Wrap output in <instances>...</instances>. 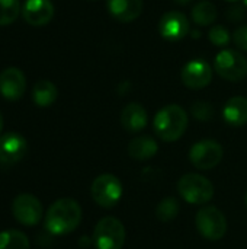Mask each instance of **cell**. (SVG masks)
<instances>
[{"instance_id": "obj_33", "label": "cell", "mask_w": 247, "mask_h": 249, "mask_svg": "<svg viewBox=\"0 0 247 249\" xmlns=\"http://www.w3.org/2000/svg\"><path fill=\"white\" fill-rule=\"evenodd\" d=\"M90 1H95V0H90Z\"/></svg>"}, {"instance_id": "obj_23", "label": "cell", "mask_w": 247, "mask_h": 249, "mask_svg": "<svg viewBox=\"0 0 247 249\" xmlns=\"http://www.w3.org/2000/svg\"><path fill=\"white\" fill-rule=\"evenodd\" d=\"M20 12L19 0H0V26L13 23Z\"/></svg>"}, {"instance_id": "obj_12", "label": "cell", "mask_w": 247, "mask_h": 249, "mask_svg": "<svg viewBox=\"0 0 247 249\" xmlns=\"http://www.w3.org/2000/svg\"><path fill=\"white\" fill-rule=\"evenodd\" d=\"M189 22L188 18L176 10H170L165 13L159 22L160 35L167 41H181L189 34Z\"/></svg>"}, {"instance_id": "obj_17", "label": "cell", "mask_w": 247, "mask_h": 249, "mask_svg": "<svg viewBox=\"0 0 247 249\" xmlns=\"http://www.w3.org/2000/svg\"><path fill=\"white\" fill-rule=\"evenodd\" d=\"M223 117L229 125L242 127L247 124V98L245 96H234L230 98L224 108Z\"/></svg>"}, {"instance_id": "obj_27", "label": "cell", "mask_w": 247, "mask_h": 249, "mask_svg": "<svg viewBox=\"0 0 247 249\" xmlns=\"http://www.w3.org/2000/svg\"><path fill=\"white\" fill-rule=\"evenodd\" d=\"M233 39H234V44L237 45V48L247 51V25H243L234 31Z\"/></svg>"}, {"instance_id": "obj_14", "label": "cell", "mask_w": 247, "mask_h": 249, "mask_svg": "<svg viewBox=\"0 0 247 249\" xmlns=\"http://www.w3.org/2000/svg\"><path fill=\"white\" fill-rule=\"evenodd\" d=\"M22 16L32 26H44L54 18V4L51 0H26Z\"/></svg>"}, {"instance_id": "obj_24", "label": "cell", "mask_w": 247, "mask_h": 249, "mask_svg": "<svg viewBox=\"0 0 247 249\" xmlns=\"http://www.w3.org/2000/svg\"><path fill=\"white\" fill-rule=\"evenodd\" d=\"M210 41L217 47H226L230 42V32L223 25H214L208 34Z\"/></svg>"}, {"instance_id": "obj_31", "label": "cell", "mask_w": 247, "mask_h": 249, "mask_svg": "<svg viewBox=\"0 0 247 249\" xmlns=\"http://www.w3.org/2000/svg\"><path fill=\"white\" fill-rule=\"evenodd\" d=\"M227 1H234V3H236V1H237V0H227Z\"/></svg>"}, {"instance_id": "obj_19", "label": "cell", "mask_w": 247, "mask_h": 249, "mask_svg": "<svg viewBox=\"0 0 247 249\" xmlns=\"http://www.w3.org/2000/svg\"><path fill=\"white\" fill-rule=\"evenodd\" d=\"M57 86L47 80V79H42V80H38L35 85H33V89H32V99L33 102L41 107V108H45V107H49L55 102L57 99Z\"/></svg>"}, {"instance_id": "obj_4", "label": "cell", "mask_w": 247, "mask_h": 249, "mask_svg": "<svg viewBox=\"0 0 247 249\" xmlns=\"http://www.w3.org/2000/svg\"><path fill=\"white\" fill-rule=\"evenodd\" d=\"M195 226L204 239L214 242L224 238L227 232V219L220 209L214 206H205L197 213Z\"/></svg>"}, {"instance_id": "obj_6", "label": "cell", "mask_w": 247, "mask_h": 249, "mask_svg": "<svg viewBox=\"0 0 247 249\" xmlns=\"http://www.w3.org/2000/svg\"><path fill=\"white\" fill-rule=\"evenodd\" d=\"M90 194L99 207L112 209L119 203L122 197V184L115 175L102 174L92 182Z\"/></svg>"}, {"instance_id": "obj_13", "label": "cell", "mask_w": 247, "mask_h": 249, "mask_svg": "<svg viewBox=\"0 0 247 249\" xmlns=\"http://www.w3.org/2000/svg\"><path fill=\"white\" fill-rule=\"evenodd\" d=\"M26 90V79L20 69L7 67L0 73V95L7 101H17Z\"/></svg>"}, {"instance_id": "obj_8", "label": "cell", "mask_w": 247, "mask_h": 249, "mask_svg": "<svg viewBox=\"0 0 247 249\" xmlns=\"http://www.w3.org/2000/svg\"><path fill=\"white\" fill-rule=\"evenodd\" d=\"M223 156H224L223 146L213 139L197 142L189 150L191 163L201 171H210L217 168L223 160Z\"/></svg>"}, {"instance_id": "obj_29", "label": "cell", "mask_w": 247, "mask_h": 249, "mask_svg": "<svg viewBox=\"0 0 247 249\" xmlns=\"http://www.w3.org/2000/svg\"><path fill=\"white\" fill-rule=\"evenodd\" d=\"M1 130H3V115L0 112V133H1Z\"/></svg>"}, {"instance_id": "obj_26", "label": "cell", "mask_w": 247, "mask_h": 249, "mask_svg": "<svg viewBox=\"0 0 247 249\" xmlns=\"http://www.w3.org/2000/svg\"><path fill=\"white\" fill-rule=\"evenodd\" d=\"M226 18L229 22H233V23H237V22H242L245 18H246V7L242 6V4H234V6H230L226 12Z\"/></svg>"}, {"instance_id": "obj_20", "label": "cell", "mask_w": 247, "mask_h": 249, "mask_svg": "<svg viewBox=\"0 0 247 249\" xmlns=\"http://www.w3.org/2000/svg\"><path fill=\"white\" fill-rule=\"evenodd\" d=\"M217 16H218V12H217L215 4L208 0H202L197 3L192 9V19L197 25H201V26H208L214 23L217 20Z\"/></svg>"}, {"instance_id": "obj_25", "label": "cell", "mask_w": 247, "mask_h": 249, "mask_svg": "<svg viewBox=\"0 0 247 249\" xmlns=\"http://www.w3.org/2000/svg\"><path fill=\"white\" fill-rule=\"evenodd\" d=\"M191 112L197 120H201V121H208V120H211L214 117L213 105L208 104V102H204V101H198V102L192 104Z\"/></svg>"}, {"instance_id": "obj_9", "label": "cell", "mask_w": 247, "mask_h": 249, "mask_svg": "<svg viewBox=\"0 0 247 249\" xmlns=\"http://www.w3.org/2000/svg\"><path fill=\"white\" fill-rule=\"evenodd\" d=\"M13 217L23 226H35L41 222L44 209L41 201L32 194H20L12 204Z\"/></svg>"}, {"instance_id": "obj_18", "label": "cell", "mask_w": 247, "mask_h": 249, "mask_svg": "<svg viewBox=\"0 0 247 249\" xmlns=\"http://www.w3.org/2000/svg\"><path fill=\"white\" fill-rule=\"evenodd\" d=\"M159 152L157 142L150 136H140L130 142L128 155L135 160H148Z\"/></svg>"}, {"instance_id": "obj_2", "label": "cell", "mask_w": 247, "mask_h": 249, "mask_svg": "<svg viewBox=\"0 0 247 249\" xmlns=\"http://www.w3.org/2000/svg\"><path fill=\"white\" fill-rule=\"evenodd\" d=\"M153 127L157 137L163 142H176L188 128V114L181 105H167L156 114Z\"/></svg>"}, {"instance_id": "obj_16", "label": "cell", "mask_w": 247, "mask_h": 249, "mask_svg": "<svg viewBox=\"0 0 247 249\" xmlns=\"http://www.w3.org/2000/svg\"><path fill=\"white\" fill-rule=\"evenodd\" d=\"M109 13L119 22H134L143 12V0H106Z\"/></svg>"}, {"instance_id": "obj_28", "label": "cell", "mask_w": 247, "mask_h": 249, "mask_svg": "<svg viewBox=\"0 0 247 249\" xmlns=\"http://www.w3.org/2000/svg\"><path fill=\"white\" fill-rule=\"evenodd\" d=\"M175 1H176L178 4H181V6H186V4H189L192 0H175Z\"/></svg>"}, {"instance_id": "obj_5", "label": "cell", "mask_w": 247, "mask_h": 249, "mask_svg": "<svg viewBox=\"0 0 247 249\" xmlns=\"http://www.w3.org/2000/svg\"><path fill=\"white\" fill-rule=\"evenodd\" d=\"M96 249H121L125 244V228L116 217H103L98 222L93 232Z\"/></svg>"}, {"instance_id": "obj_7", "label": "cell", "mask_w": 247, "mask_h": 249, "mask_svg": "<svg viewBox=\"0 0 247 249\" xmlns=\"http://www.w3.org/2000/svg\"><path fill=\"white\" fill-rule=\"evenodd\" d=\"M215 71L229 82H240L247 76V58L239 51L226 48L214 60Z\"/></svg>"}, {"instance_id": "obj_30", "label": "cell", "mask_w": 247, "mask_h": 249, "mask_svg": "<svg viewBox=\"0 0 247 249\" xmlns=\"http://www.w3.org/2000/svg\"><path fill=\"white\" fill-rule=\"evenodd\" d=\"M245 203H246V209H247V194H246V197H245Z\"/></svg>"}, {"instance_id": "obj_15", "label": "cell", "mask_w": 247, "mask_h": 249, "mask_svg": "<svg viewBox=\"0 0 247 249\" xmlns=\"http://www.w3.org/2000/svg\"><path fill=\"white\" fill-rule=\"evenodd\" d=\"M148 123V115L146 108L138 102L128 104L121 112V124L128 133H140L146 128Z\"/></svg>"}, {"instance_id": "obj_11", "label": "cell", "mask_w": 247, "mask_h": 249, "mask_svg": "<svg viewBox=\"0 0 247 249\" xmlns=\"http://www.w3.org/2000/svg\"><path fill=\"white\" fill-rule=\"evenodd\" d=\"M181 77L186 88L204 89L213 80V69L205 60H191L183 66Z\"/></svg>"}, {"instance_id": "obj_10", "label": "cell", "mask_w": 247, "mask_h": 249, "mask_svg": "<svg viewBox=\"0 0 247 249\" xmlns=\"http://www.w3.org/2000/svg\"><path fill=\"white\" fill-rule=\"evenodd\" d=\"M28 152V143L19 133L9 131L0 136V165L13 166L19 163Z\"/></svg>"}, {"instance_id": "obj_1", "label": "cell", "mask_w": 247, "mask_h": 249, "mask_svg": "<svg viewBox=\"0 0 247 249\" xmlns=\"http://www.w3.org/2000/svg\"><path fill=\"white\" fill-rule=\"evenodd\" d=\"M82 207L73 198H60L54 201L45 214V229L55 236L71 233L82 222Z\"/></svg>"}, {"instance_id": "obj_3", "label": "cell", "mask_w": 247, "mask_h": 249, "mask_svg": "<svg viewBox=\"0 0 247 249\" xmlns=\"http://www.w3.org/2000/svg\"><path fill=\"white\" fill-rule=\"evenodd\" d=\"M178 191L186 203L194 206L207 204L214 197L213 182L199 174L183 175L178 182Z\"/></svg>"}, {"instance_id": "obj_32", "label": "cell", "mask_w": 247, "mask_h": 249, "mask_svg": "<svg viewBox=\"0 0 247 249\" xmlns=\"http://www.w3.org/2000/svg\"><path fill=\"white\" fill-rule=\"evenodd\" d=\"M245 4H246V6H247V0H245Z\"/></svg>"}, {"instance_id": "obj_22", "label": "cell", "mask_w": 247, "mask_h": 249, "mask_svg": "<svg viewBox=\"0 0 247 249\" xmlns=\"http://www.w3.org/2000/svg\"><path fill=\"white\" fill-rule=\"evenodd\" d=\"M179 214V201L173 197L163 198L156 207V217L160 222H172Z\"/></svg>"}, {"instance_id": "obj_21", "label": "cell", "mask_w": 247, "mask_h": 249, "mask_svg": "<svg viewBox=\"0 0 247 249\" xmlns=\"http://www.w3.org/2000/svg\"><path fill=\"white\" fill-rule=\"evenodd\" d=\"M0 249H29V239L23 232L4 231L0 232Z\"/></svg>"}]
</instances>
